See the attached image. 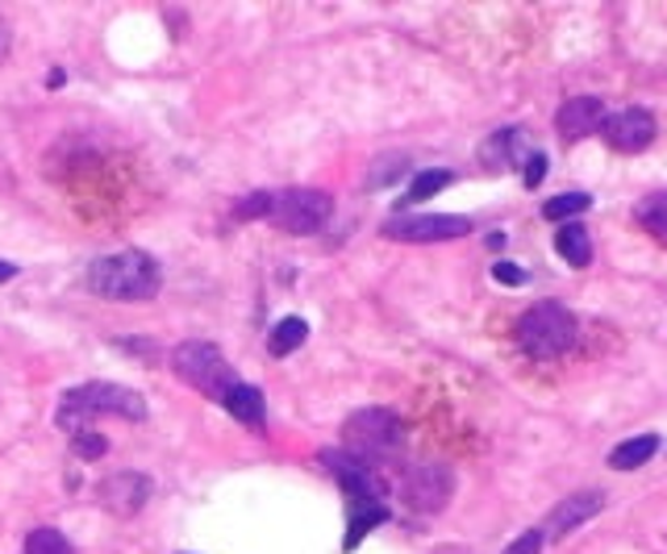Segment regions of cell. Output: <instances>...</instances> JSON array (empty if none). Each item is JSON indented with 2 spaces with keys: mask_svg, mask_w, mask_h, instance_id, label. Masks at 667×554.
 <instances>
[{
  "mask_svg": "<svg viewBox=\"0 0 667 554\" xmlns=\"http://www.w3.org/2000/svg\"><path fill=\"white\" fill-rule=\"evenodd\" d=\"M83 287L104 301H150L163 287V271L146 250H117V255L88 263Z\"/></svg>",
  "mask_w": 667,
  "mask_h": 554,
  "instance_id": "obj_1",
  "label": "cell"
},
{
  "mask_svg": "<svg viewBox=\"0 0 667 554\" xmlns=\"http://www.w3.org/2000/svg\"><path fill=\"white\" fill-rule=\"evenodd\" d=\"M92 417H125V421H146V400L134 388H122V384H80L63 396L59 421L67 433H80Z\"/></svg>",
  "mask_w": 667,
  "mask_h": 554,
  "instance_id": "obj_2",
  "label": "cell"
},
{
  "mask_svg": "<svg viewBox=\"0 0 667 554\" xmlns=\"http://www.w3.org/2000/svg\"><path fill=\"white\" fill-rule=\"evenodd\" d=\"M576 342V317L559 301H542L525 308L518 321V347L530 359H559L563 350Z\"/></svg>",
  "mask_w": 667,
  "mask_h": 554,
  "instance_id": "obj_3",
  "label": "cell"
},
{
  "mask_svg": "<svg viewBox=\"0 0 667 554\" xmlns=\"http://www.w3.org/2000/svg\"><path fill=\"white\" fill-rule=\"evenodd\" d=\"M400 442H405V426H400V417L388 409H359L342 426V446L351 459L359 463H368L372 467L375 459H388V454L400 451Z\"/></svg>",
  "mask_w": 667,
  "mask_h": 554,
  "instance_id": "obj_4",
  "label": "cell"
},
{
  "mask_svg": "<svg viewBox=\"0 0 667 554\" xmlns=\"http://www.w3.org/2000/svg\"><path fill=\"white\" fill-rule=\"evenodd\" d=\"M171 368H176V375H180L184 384L205 392L208 400H226L229 392H234V384H242L213 342H184V347H176Z\"/></svg>",
  "mask_w": 667,
  "mask_h": 554,
  "instance_id": "obj_5",
  "label": "cell"
},
{
  "mask_svg": "<svg viewBox=\"0 0 667 554\" xmlns=\"http://www.w3.org/2000/svg\"><path fill=\"white\" fill-rule=\"evenodd\" d=\"M334 196L321 188H292L271 196V226L284 229V234H317V229L330 222Z\"/></svg>",
  "mask_w": 667,
  "mask_h": 554,
  "instance_id": "obj_6",
  "label": "cell"
},
{
  "mask_svg": "<svg viewBox=\"0 0 667 554\" xmlns=\"http://www.w3.org/2000/svg\"><path fill=\"white\" fill-rule=\"evenodd\" d=\"M384 234L396 242H446V238L472 234V222L451 213H400L384 226Z\"/></svg>",
  "mask_w": 667,
  "mask_h": 554,
  "instance_id": "obj_7",
  "label": "cell"
},
{
  "mask_svg": "<svg viewBox=\"0 0 667 554\" xmlns=\"http://www.w3.org/2000/svg\"><path fill=\"white\" fill-rule=\"evenodd\" d=\"M601 134L613 150H622V155H638V150H646V146L655 143L659 125H655V117H651L646 109L630 104V109H618V113H609V117H604Z\"/></svg>",
  "mask_w": 667,
  "mask_h": 554,
  "instance_id": "obj_8",
  "label": "cell"
},
{
  "mask_svg": "<svg viewBox=\"0 0 667 554\" xmlns=\"http://www.w3.org/2000/svg\"><path fill=\"white\" fill-rule=\"evenodd\" d=\"M150 479L143 472H117L101 484V505L117 517H134L150 500Z\"/></svg>",
  "mask_w": 667,
  "mask_h": 554,
  "instance_id": "obj_9",
  "label": "cell"
},
{
  "mask_svg": "<svg viewBox=\"0 0 667 554\" xmlns=\"http://www.w3.org/2000/svg\"><path fill=\"white\" fill-rule=\"evenodd\" d=\"M534 155V146H530V134L518 129V125H509V129H497L488 143L479 146V163L488 167V171H513V167H525V159Z\"/></svg>",
  "mask_w": 667,
  "mask_h": 554,
  "instance_id": "obj_10",
  "label": "cell"
},
{
  "mask_svg": "<svg viewBox=\"0 0 667 554\" xmlns=\"http://www.w3.org/2000/svg\"><path fill=\"white\" fill-rule=\"evenodd\" d=\"M321 463L338 475V484L351 493V500H380V493H384V484L375 479L372 467L359 463V459H351L347 451H326L321 454Z\"/></svg>",
  "mask_w": 667,
  "mask_h": 554,
  "instance_id": "obj_11",
  "label": "cell"
},
{
  "mask_svg": "<svg viewBox=\"0 0 667 554\" xmlns=\"http://www.w3.org/2000/svg\"><path fill=\"white\" fill-rule=\"evenodd\" d=\"M446 496H451V475L442 467H417L405 479V500L417 513H438L446 505Z\"/></svg>",
  "mask_w": 667,
  "mask_h": 554,
  "instance_id": "obj_12",
  "label": "cell"
},
{
  "mask_svg": "<svg viewBox=\"0 0 667 554\" xmlns=\"http://www.w3.org/2000/svg\"><path fill=\"white\" fill-rule=\"evenodd\" d=\"M604 125V104L597 97H572V101H563L559 117H555V129H559V138L567 143H580L588 134H597Z\"/></svg>",
  "mask_w": 667,
  "mask_h": 554,
  "instance_id": "obj_13",
  "label": "cell"
},
{
  "mask_svg": "<svg viewBox=\"0 0 667 554\" xmlns=\"http://www.w3.org/2000/svg\"><path fill=\"white\" fill-rule=\"evenodd\" d=\"M604 509V493H576L567 496V500H559L555 509H551V521H546V534L551 538H563L572 534L576 525H584V521H592V517Z\"/></svg>",
  "mask_w": 667,
  "mask_h": 554,
  "instance_id": "obj_14",
  "label": "cell"
},
{
  "mask_svg": "<svg viewBox=\"0 0 667 554\" xmlns=\"http://www.w3.org/2000/svg\"><path fill=\"white\" fill-rule=\"evenodd\" d=\"M242 426H250V430H263L268 426V405H263V392L250 388V384H234V392H229L226 400H222Z\"/></svg>",
  "mask_w": 667,
  "mask_h": 554,
  "instance_id": "obj_15",
  "label": "cell"
},
{
  "mask_svg": "<svg viewBox=\"0 0 667 554\" xmlns=\"http://www.w3.org/2000/svg\"><path fill=\"white\" fill-rule=\"evenodd\" d=\"M655 451H659V433L625 438V442H618V446L609 451V467H613V472H634V467H643L646 459H655Z\"/></svg>",
  "mask_w": 667,
  "mask_h": 554,
  "instance_id": "obj_16",
  "label": "cell"
},
{
  "mask_svg": "<svg viewBox=\"0 0 667 554\" xmlns=\"http://www.w3.org/2000/svg\"><path fill=\"white\" fill-rule=\"evenodd\" d=\"M555 250L567 268H588L592 263V234L580 226V222H567V226L555 234Z\"/></svg>",
  "mask_w": 667,
  "mask_h": 554,
  "instance_id": "obj_17",
  "label": "cell"
},
{
  "mask_svg": "<svg viewBox=\"0 0 667 554\" xmlns=\"http://www.w3.org/2000/svg\"><path fill=\"white\" fill-rule=\"evenodd\" d=\"M388 521V509H384V500H351V525H347V551H354L359 542H363V534L368 530H375V525H384Z\"/></svg>",
  "mask_w": 667,
  "mask_h": 554,
  "instance_id": "obj_18",
  "label": "cell"
},
{
  "mask_svg": "<svg viewBox=\"0 0 667 554\" xmlns=\"http://www.w3.org/2000/svg\"><path fill=\"white\" fill-rule=\"evenodd\" d=\"M305 338H309V326H305V317H284L280 326L271 329L268 350L275 354V359H284V354H292V350L305 347Z\"/></svg>",
  "mask_w": 667,
  "mask_h": 554,
  "instance_id": "obj_19",
  "label": "cell"
},
{
  "mask_svg": "<svg viewBox=\"0 0 667 554\" xmlns=\"http://www.w3.org/2000/svg\"><path fill=\"white\" fill-rule=\"evenodd\" d=\"M451 180H455V171H446V167H430V171L414 176V184H409V192H405V201H400V205H421V201H430L434 192H442Z\"/></svg>",
  "mask_w": 667,
  "mask_h": 554,
  "instance_id": "obj_20",
  "label": "cell"
},
{
  "mask_svg": "<svg viewBox=\"0 0 667 554\" xmlns=\"http://www.w3.org/2000/svg\"><path fill=\"white\" fill-rule=\"evenodd\" d=\"M638 226H643L651 238L667 242V192H655V196H646L643 205H638Z\"/></svg>",
  "mask_w": 667,
  "mask_h": 554,
  "instance_id": "obj_21",
  "label": "cell"
},
{
  "mask_svg": "<svg viewBox=\"0 0 667 554\" xmlns=\"http://www.w3.org/2000/svg\"><path fill=\"white\" fill-rule=\"evenodd\" d=\"M584 208H592V196H588V192H563V196H551V201L542 205V217H546V222H567L572 213H584Z\"/></svg>",
  "mask_w": 667,
  "mask_h": 554,
  "instance_id": "obj_22",
  "label": "cell"
},
{
  "mask_svg": "<svg viewBox=\"0 0 667 554\" xmlns=\"http://www.w3.org/2000/svg\"><path fill=\"white\" fill-rule=\"evenodd\" d=\"M25 554H71V542L59 530H34L25 538Z\"/></svg>",
  "mask_w": 667,
  "mask_h": 554,
  "instance_id": "obj_23",
  "label": "cell"
},
{
  "mask_svg": "<svg viewBox=\"0 0 667 554\" xmlns=\"http://www.w3.org/2000/svg\"><path fill=\"white\" fill-rule=\"evenodd\" d=\"M71 451L80 454V459H88V463H97V459L109 454V438L97 430H80V433H71Z\"/></svg>",
  "mask_w": 667,
  "mask_h": 554,
  "instance_id": "obj_24",
  "label": "cell"
},
{
  "mask_svg": "<svg viewBox=\"0 0 667 554\" xmlns=\"http://www.w3.org/2000/svg\"><path fill=\"white\" fill-rule=\"evenodd\" d=\"M268 213H271L268 192H255V196L238 201V208H234V217H238V222H255V217H268Z\"/></svg>",
  "mask_w": 667,
  "mask_h": 554,
  "instance_id": "obj_25",
  "label": "cell"
},
{
  "mask_svg": "<svg viewBox=\"0 0 667 554\" xmlns=\"http://www.w3.org/2000/svg\"><path fill=\"white\" fill-rule=\"evenodd\" d=\"M542 176H546V155H542V150H534V155L525 159V167H521V180H525V188H539Z\"/></svg>",
  "mask_w": 667,
  "mask_h": 554,
  "instance_id": "obj_26",
  "label": "cell"
},
{
  "mask_svg": "<svg viewBox=\"0 0 667 554\" xmlns=\"http://www.w3.org/2000/svg\"><path fill=\"white\" fill-rule=\"evenodd\" d=\"M493 280L505 287H521L525 284V271H521L518 263H497V268H493Z\"/></svg>",
  "mask_w": 667,
  "mask_h": 554,
  "instance_id": "obj_27",
  "label": "cell"
},
{
  "mask_svg": "<svg viewBox=\"0 0 667 554\" xmlns=\"http://www.w3.org/2000/svg\"><path fill=\"white\" fill-rule=\"evenodd\" d=\"M505 554H542V530H525Z\"/></svg>",
  "mask_w": 667,
  "mask_h": 554,
  "instance_id": "obj_28",
  "label": "cell"
},
{
  "mask_svg": "<svg viewBox=\"0 0 667 554\" xmlns=\"http://www.w3.org/2000/svg\"><path fill=\"white\" fill-rule=\"evenodd\" d=\"M13 275H18V268H13V263H0V284H9Z\"/></svg>",
  "mask_w": 667,
  "mask_h": 554,
  "instance_id": "obj_29",
  "label": "cell"
},
{
  "mask_svg": "<svg viewBox=\"0 0 667 554\" xmlns=\"http://www.w3.org/2000/svg\"><path fill=\"white\" fill-rule=\"evenodd\" d=\"M63 80H67L63 71H50V76H46V88H63Z\"/></svg>",
  "mask_w": 667,
  "mask_h": 554,
  "instance_id": "obj_30",
  "label": "cell"
}]
</instances>
